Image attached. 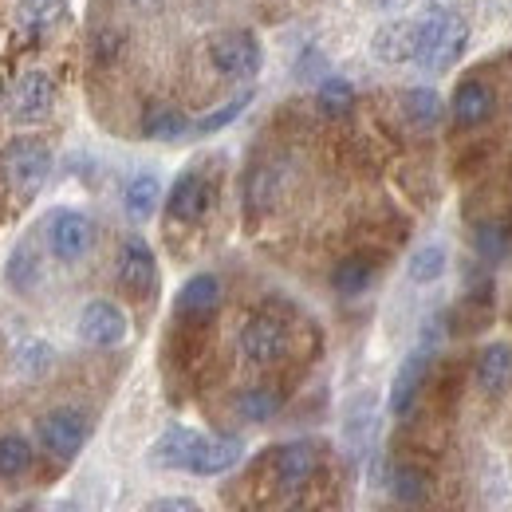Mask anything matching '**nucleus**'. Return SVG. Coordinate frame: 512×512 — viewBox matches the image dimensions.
<instances>
[{"instance_id":"obj_1","label":"nucleus","mask_w":512,"mask_h":512,"mask_svg":"<svg viewBox=\"0 0 512 512\" xmlns=\"http://www.w3.org/2000/svg\"><path fill=\"white\" fill-rule=\"evenodd\" d=\"M245 457V442L241 438H213L190 426H166L162 438L150 449V461L162 469H178V473H193V477H221L229 473L237 461Z\"/></svg>"},{"instance_id":"obj_2","label":"nucleus","mask_w":512,"mask_h":512,"mask_svg":"<svg viewBox=\"0 0 512 512\" xmlns=\"http://www.w3.org/2000/svg\"><path fill=\"white\" fill-rule=\"evenodd\" d=\"M418 24H422V52H418V67L422 71H449L465 56L469 24L461 16H453L449 8H430Z\"/></svg>"},{"instance_id":"obj_3","label":"nucleus","mask_w":512,"mask_h":512,"mask_svg":"<svg viewBox=\"0 0 512 512\" xmlns=\"http://www.w3.org/2000/svg\"><path fill=\"white\" fill-rule=\"evenodd\" d=\"M52 174V150L40 138H12L0 154V178L16 197H36Z\"/></svg>"},{"instance_id":"obj_4","label":"nucleus","mask_w":512,"mask_h":512,"mask_svg":"<svg viewBox=\"0 0 512 512\" xmlns=\"http://www.w3.org/2000/svg\"><path fill=\"white\" fill-rule=\"evenodd\" d=\"M209 64L221 79H253L260 64H264V52H260V40L245 28H229V32H217L209 40Z\"/></svg>"},{"instance_id":"obj_5","label":"nucleus","mask_w":512,"mask_h":512,"mask_svg":"<svg viewBox=\"0 0 512 512\" xmlns=\"http://www.w3.org/2000/svg\"><path fill=\"white\" fill-rule=\"evenodd\" d=\"M44 237H48V253L56 256V260L75 264V260H83V256L91 253V245H95V221L83 209H56L48 217Z\"/></svg>"},{"instance_id":"obj_6","label":"nucleus","mask_w":512,"mask_h":512,"mask_svg":"<svg viewBox=\"0 0 512 512\" xmlns=\"http://www.w3.org/2000/svg\"><path fill=\"white\" fill-rule=\"evenodd\" d=\"M36 434H40V446L48 449L56 461H75L79 449L87 446L91 426H87V418H83L75 406H56V410H48V414L40 418Z\"/></svg>"},{"instance_id":"obj_7","label":"nucleus","mask_w":512,"mask_h":512,"mask_svg":"<svg viewBox=\"0 0 512 512\" xmlns=\"http://www.w3.org/2000/svg\"><path fill=\"white\" fill-rule=\"evenodd\" d=\"M56 107V83L48 71H24L8 95V119L20 127H36Z\"/></svg>"},{"instance_id":"obj_8","label":"nucleus","mask_w":512,"mask_h":512,"mask_svg":"<svg viewBox=\"0 0 512 512\" xmlns=\"http://www.w3.org/2000/svg\"><path fill=\"white\" fill-rule=\"evenodd\" d=\"M268 465H272L276 485H280L284 493H296V489H304V485L320 473L323 446L320 442H308V438H300V442H284V446H276L272 453H268Z\"/></svg>"},{"instance_id":"obj_9","label":"nucleus","mask_w":512,"mask_h":512,"mask_svg":"<svg viewBox=\"0 0 512 512\" xmlns=\"http://www.w3.org/2000/svg\"><path fill=\"white\" fill-rule=\"evenodd\" d=\"M75 331H79V339H83L87 347L111 351V347L127 343L130 320H127V312H123L115 300H91V304H83Z\"/></svg>"},{"instance_id":"obj_10","label":"nucleus","mask_w":512,"mask_h":512,"mask_svg":"<svg viewBox=\"0 0 512 512\" xmlns=\"http://www.w3.org/2000/svg\"><path fill=\"white\" fill-rule=\"evenodd\" d=\"M237 347L245 355V363L253 367H276L284 355H288V327L276 320V316H253L245 320L241 335H237Z\"/></svg>"},{"instance_id":"obj_11","label":"nucleus","mask_w":512,"mask_h":512,"mask_svg":"<svg viewBox=\"0 0 512 512\" xmlns=\"http://www.w3.org/2000/svg\"><path fill=\"white\" fill-rule=\"evenodd\" d=\"M434 351H438V347L418 343V347L402 359V367L394 371V379H390V398H386V406H390L394 418H410V410L418 406V394H422V386H426Z\"/></svg>"},{"instance_id":"obj_12","label":"nucleus","mask_w":512,"mask_h":512,"mask_svg":"<svg viewBox=\"0 0 512 512\" xmlns=\"http://www.w3.org/2000/svg\"><path fill=\"white\" fill-rule=\"evenodd\" d=\"M115 276L123 284V292L146 300L154 296L158 288V260H154V249L142 241V237H127L119 245V260H115Z\"/></svg>"},{"instance_id":"obj_13","label":"nucleus","mask_w":512,"mask_h":512,"mask_svg":"<svg viewBox=\"0 0 512 512\" xmlns=\"http://www.w3.org/2000/svg\"><path fill=\"white\" fill-rule=\"evenodd\" d=\"M371 52L379 64H418L422 52V24L418 20H386L371 36Z\"/></svg>"},{"instance_id":"obj_14","label":"nucleus","mask_w":512,"mask_h":512,"mask_svg":"<svg viewBox=\"0 0 512 512\" xmlns=\"http://www.w3.org/2000/svg\"><path fill=\"white\" fill-rule=\"evenodd\" d=\"M209 209H213V182H209L205 174H197V170H186V174L170 186L166 213H170L174 221H182V225H193V221H201Z\"/></svg>"},{"instance_id":"obj_15","label":"nucleus","mask_w":512,"mask_h":512,"mask_svg":"<svg viewBox=\"0 0 512 512\" xmlns=\"http://www.w3.org/2000/svg\"><path fill=\"white\" fill-rule=\"evenodd\" d=\"M493 111H497V95H493V87H485L481 79H465V83H457L453 103H449V115H453L457 127H481V123L493 119Z\"/></svg>"},{"instance_id":"obj_16","label":"nucleus","mask_w":512,"mask_h":512,"mask_svg":"<svg viewBox=\"0 0 512 512\" xmlns=\"http://www.w3.org/2000/svg\"><path fill=\"white\" fill-rule=\"evenodd\" d=\"M221 308V280L213 272H197L178 292V316L182 320H209Z\"/></svg>"},{"instance_id":"obj_17","label":"nucleus","mask_w":512,"mask_h":512,"mask_svg":"<svg viewBox=\"0 0 512 512\" xmlns=\"http://www.w3.org/2000/svg\"><path fill=\"white\" fill-rule=\"evenodd\" d=\"M473 375H477V386L485 390V394H505L512 386V343H485L481 347V355H477V367H473Z\"/></svg>"},{"instance_id":"obj_18","label":"nucleus","mask_w":512,"mask_h":512,"mask_svg":"<svg viewBox=\"0 0 512 512\" xmlns=\"http://www.w3.org/2000/svg\"><path fill=\"white\" fill-rule=\"evenodd\" d=\"M158 205H162V182H158V174L142 170V174H134L127 186H123V209H127L130 221H150L158 213Z\"/></svg>"},{"instance_id":"obj_19","label":"nucleus","mask_w":512,"mask_h":512,"mask_svg":"<svg viewBox=\"0 0 512 512\" xmlns=\"http://www.w3.org/2000/svg\"><path fill=\"white\" fill-rule=\"evenodd\" d=\"M52 363H56L52 343H44V339H36V335L20 339V343H16V351H12V371H16L20 379H28V383L44 379V375L52 371Z\"/></svg>"},{"instance_id":"obj_20","label":"nucleus","mask_w":512,"mask_h":512,"mask_svg":"<svg viewBox=\"0 0 512 512\" xmlns=\"http://www.w3.org/2000/svg\"><path fill=\"white\" fill-rule=\"evenodd\" d=\"M473 249L481 260H489V264H501V260H509L512 256V225L509 221H481V225H473Z\"/></svg>"},{"instance_id":"obj_21","label":"nucleus","mask_w":512,"mask_h":512,"mask_svg":"<svg viewBox=\"0 0 512 512\" xmlns=\"http://www.w3.org/2000/svg\"><path fill=\"white\" fill-rule=\"evenodd\" d=\"M280 406H284V394L280 390H272V386H249V390H241L237 394V402H233V410L245 418V422H272L276 414H280Z\"/></svg>"},{"instance_id":"obj_22","label":"nucleus","mask_w":512,"mask_h":512,"mask_svg":"<svg viewBox=\"0 0 512 512\" xmlns=\"http://www.w3.org/2000/svg\"><path fill=\"white\" fill-rule=\"evenodd\" d=\"M375 284V264L367 260V256H343L339 264H335V272H331V288L339 292V296H359V292H367Z\"/></svg>"},{"instance_id":"obj_23","label":"nucleus","mask_w":512,"mask_h":512,"mask_svg":"<svg viewBox=\"0 0 512 512\" xmlns=\"http://www.w3.org/2000/svg\"><path fill=\"white\" fill-rule=\"evenodd\" d=\"M190 119L178 111V107H150L146 115H142V134L150 138V142H178V138H186L190 134Z\"/></svg>"},{"instance_id":"obj_24","label":"nucleus","mask_w":512,"mask_h":512,"mask_svg":"<svg viewBox=\"0 0 512 512\" xmlns=\"http://www.w3.org/2000/svg\"><path fill=\"white\" fill-rule=\"evenodd\" d=\"M390 497L398 501V505H422L426 497H430V477H426V469H418V465H394L390 469Z\"/></svg>"},{"instance_id":"obj_25","label":"nucleus","mask_w":512,"mask_h":512,"mask_svg":"<svg viewBox=\"0 0 512 512\" xmlns=\"http://www.w3.org/2000/svg\"><path fill=\"white\" fill-rule=\"evenodd\" d=\"M402 111H406V119L418 130H434L442 123V115H446L438 91H430V87H410V91L402 95Z\"/></svg>"},{"instance_id":"obj_26","label":"nucleus","mask_w":512,"mask_h":512,"mask_svg":"<svg viewBox=\"0 0 512 512\" xmlns=\"http://www.w3.org/2000/svg\"><path fill=\"white\" fill-rule=\"evenodd\" d=\"M40 253L28 245V241H20L12 256H8V268H4V276H8V284L16 288V292H32L36 284H40Z\"/></svg>"},{"instance_id":"obj_27","label":"nucleus","mask_w":512,"mask_h":512,"mask_svg":"<svg viewBox=\"0 0 512 512\" xmlns=\"http://www.w3.org/2000/svg\"><path fill=\"white\" fill-rule=\"evenodd\" d=\"M316 103H320L323 115H331V119L351 115V111H355V87H351V79H343V75H323L320 91H316Z\"/></svg>"},{"instance_id":"obj_28","label":"nucleus","mask_w":512,"mask_h":512,"mask_svg":"<svg viewBox=\"0 0 512 512\" xmlns=\"http://www.w3.org/2000/svg\"><path fill=\"white\" fill-rule=\"evenodd\" d=\"M67 0H16V24L24 32H48L64 16Z\"/></svg>"},{"instance_id":"obj_29","label":"nucleus","mask_w":512,"mask_h":512,"mask_svg":"<svg viewBox=\"0 0 512 512\" xmlns=\"http://www.w3.org/2000/svg\"><path fill=\"white\" fill-rule=\"evenodd\" d=\"M36 461V449L24 434H0V477H24Z\"/></svg>"},{"instance_id":"obj_30","label":"nucleus","mask_w":512,"mask_h":512,"mask_svg":"<svg viewBox=\"0 0 512 512\" xmlns=\"http://www.w3.org/2000/svg\"><path fill=\"white\" fill-rule=\"evenodd\" d=\"M446 264H449L446 245H422V249H414V256H410L406 276H410L414 284H434V280L446 272Z\"/></svg>"},{"instance_id":"obj_31","label":"nucleus","mask_w":512,"mask_h":512,"mask_svg":"<svg viewBox=\"0 0 512 512\" xmlns=\"http://www.w3.org/2000/svg\"><path fill=\"white\" fill-rule=\"evenodd\" d=\"M276 186H280L276 170H272V166H256L253 174H249V182H245V205H249L253 213L272 209V201H276Z\"/></svg>"},{"instance_id":"obj_32","label":"nucleus","mask_w":512,"mask_h":512,"mask_svg":"<svg viewBox=\"0 0 512 512\" xmlns=\"http://www.w3.org/2000/svg\"><path fill=\"white\" fill-rule=\"evenodd\" d=\"M253 103V91H241V95H233L229 103H221L217 111H209V115H201L197 123H193V130L197 134H217V130H225L229 123H237L241 119V111Z\"/></svg>"},{"instance_id":"obj_33","label":"nucleus","mask_w":512,"mask_h":512,"mask_svg":"<svg viewBox=\"0 0 512 512\" xmlns=\"http://www.w3.org/2000/svg\"><path fill=\"white\" fill-rule=\"evenodd\" d=\"M146 512H205L193 497H158Z\"/></svg>"},{"instance_id":"obj_34","label":"nucleus","mask_w":512,"mask_h":512,"mask_svg":"<svg viewBox=\"0 0 512 512\" xmlns=\"http://www.w3.org/2000/svg\"><path fill=\"white\" fill-rule=\"evenodd\" d=\"M296 75H316V79H323L327 71H323V56L316 52V48H308L304 56H300V64H296Z\"/></svg>"},{"instance_id":"obj_35","label":"nucleus","mask_w":512,"mask_h":512,"mask_svg":"<svg viewBox=\"0 0 512 512\" xmlns=\"http://www.w3.org/2000/svg\"><path fill=\"white\" fill-rule=\"evenodd\" d=\"M410 0H375V8H383V12H402Z\"/></svg>"},{"instance_id":"obj_36","label":"nucleus","mask_w":512,"mask_h":512,"mask_svg":"<svg viewBox=\"0 0 512 512\" xmlns=\"http://www.w3.org/2000/svg\"><path fill=\"white\" fill-rule=\"evenodd\" d=\"M138 4H146V0H138Z\"/></svg>"}]
</instances>
